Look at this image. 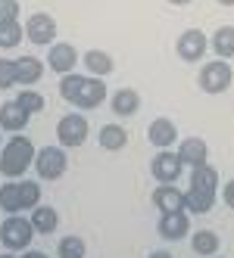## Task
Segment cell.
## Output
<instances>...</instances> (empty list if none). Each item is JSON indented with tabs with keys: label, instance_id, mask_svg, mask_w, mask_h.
<instances>
[{
	"label": "cell",
	"instance_id": "1",
	"mask_svg": "<svg viewBox=\"0 0 234 258\" xmlns=\"http://www.w3.org/2000/svg\"><path fill=\"white\" fill-rule=\"evenodd\" d=\"M219 171H215V165H200V168H191V183L184 190V212L191 215H206L212 212L215 199H219Z\"/></svg>",
	"mask_w": 234,
	"mask_h": 258
},
{
	"label": "cell",
	"instance_id": "2",
	"mask_svg": "<svg viewBox=\"0 0 234 258\" xmlns=\"http://www.w3.org/2000/svg\"><path fill=\"white\" fill-rule=\"evenodd\" d=\"M34 165V143L22 134H13L0 150V174L7 180H22V174Z\"/></svg>",
	"mask_w": 234,
	"mask_h": 258
},
{
	"label": "cell",
	"instance_id": "3",
	"mask_svg": "<svg viewBox=\"0 0 234 258\" xmlns=\"http://www.w3.org/2000/svg\"><path fill=\"white\" fill-rule=\"evenodd\" d=\"M69 168V156L60 143L53 146H41L38 153H34V174L41 180H60Z\"/></svg>",
	"mask_w": 234,
	"mask_h": 258
},
{
	"label": "cell",
	"instance_id": "4",
	"mask_svg": "<svg viewBox=\"0 0 234 258\" xmlns=\"http://www.w3.org/2000/svg\"><path fill=\"white\" fill-rule=\"evenodd\" d=\"M31 236H34V227L22 215H7V221L0 224V243L7 246V252H25L31 246Z\"/></svg>",
	"mask_w": 234,
	"mask_h": 258
},
{
	"label": "cell",
	"instance_id": "5",
	"mask_svg": "<svg viewBox=\"0 0 234 258\" xmlns=\"http://www.w3.org/2000/svg\"><path fill=\"white\" fill-rule=\"evenodd\" d=\"M231 81H234V72L228 59H209L200 69V75H197V84H200L203 94H225Z\"/></svg>",
	"mask_w": 234,
	"mask_h": 258
},
{
	"label": "cell",
	"instance_id": "6",
	"mask_svg": "<svg viewBox=\"0 0 234 258\" xmlns=\"http://www.w3.org/2000/svg\"><path fill=\"white\" fill-rule=\"evenodd\" d=\"M87 131H91V127H87V118H84L81 112H69V115H63V118L57 121V140H60L63 150L84 146Z\"/></svg>",
	"mask_w": 234,
	"mask_h": 258
},
{
	"label": "cell",
	"instance_id": "7",
	"mask_svg": "<svg viewBox=\"0 0 234 258\" xmlns=\"http://www.w3.org/2000/svg\"><path fill=\"white\" fill-rule=\"evenodd\" d=\"M57 19H53L50 13H31L28 16V22H25V38L34 44V47H50V44H57Z\"/></svg>",
	"mask_w": 234,
	"mask_h": 258
},
{
	"label": "cell",
	"instance_id": "8",
	"mask_svg": "<svg viewBox=\"0 0 234 258\" xmlns=\"http://www.w3.org/2000/svg\"><path fill=\"white\" fill-rule=\"evenodd\" d=\"M206 50H209V38L200 28H184L178 34V41H175V53H178V59H184V62L203 59Z\"/></svg>",
	"mask_w": 234,
	"mask_h": 258
},
{
	"label": "cell",
	"instance_id": "9",
	"mask_svg": "<svg viewBox=\"0 0 234 258\" xmlns=\"http://www.w3.org/2000/svg\"><path fill=\"white\" fill-rule=\"evenodd\" d=\"M181 171H184V165L178 159V153H172V150H159L150 162V174L156 177V183H175L181 177Z\"/></svg>",
	"mask_w": 234,
	"mask_h": 258
},
{
	"label": "cell",
	"instance_id": "10",
	"mask_svg": "<svg viewBox=\"0 0 234 258\" xmlns=\"http://www.w3.org/2000/svg\"><path fill=\"white\" fill-rule=\"evenodd\" d=\"M78 59H81L78 50L72 47V44H66V41L50 44V50H47V69H53L57 75H69V72H75Z\"/></svg>",
	"mask_w": 234,
	"mask_h": 258
},
{
	"label": "cell",
	"instance_id": "11",
	"mask_svg": "<svg viewBox=\"0 0 234 258\" xmlns=\"http://www.w3.org/2000/svg\"><path fill=\"white\" fill-rule=\"evenodd\" d=\"M178 159H181L184 168H200V165L209 162V146L203 137H184V140H178Z\"/></svg>",
	"mask_w": 234,
	"mask_h": 258
},
{
	"label": "cell",
	"instance_id": "12",
	"mask_svg": "<svg viewBox=\"0 0 234 258\" xmlns=\"http://www.w3.org/2000/svg\"><path fill=\"white\" fill-rule=\"evenodd\" d=\"M147 140L156 146V150H172V146L178 143V127H175V121L166 118V115L153 118L150 127H147Z\"/></svg>",
	"mask_w": 234,
	"mask_h": 258
},
{
	"label": "cell",
	"instance_id": "13",
	"mask_svg": "<svg viewBox=\"0 0 234 258\" xmlns=\"http://www.w3.org/2000/svg\"><path fill=\"white\" fill-rule=\"evenodd\" d=\"M156 230L163 239H184V233H191V215L184 209L181 212H166V215H159Z\"/></svg>",
	"mask_w": 234,
	"mask_h": 258
},
{
	"label": "cell",
	"instance_id": "14",
	"mask_svg": "<svg viewBox=\"0 0 234 258\" xmlns=\"http://www.w3.org/2000/svg\"><path fill=\"white\" fill-rule=\"evenodd\" d=\"M103 100H106V84H103V78L84 75V84L78 90V97L72 100V106H75V109H97Z\"/></svg>",
	"mask_w": 234,
	"mask_h": 258
},
{
	"label": "cell",
	"instance_id": "15",
	"mask_svg": "<svg viewBox=\"0 0 234 258\" xmlns=\"http://www.w3.org/2000/svg\"><path fill=\"white\" fill-rule=\"evenodd\" d=\"M150 199H153V206L159 209V215H166V212H181V209H184V190H178L175 183H159Z\"/></svg>",
	"mask_w": 234,
	"mask_h": 258
},
{
	"label": "cell",
	"instance_id": "16",
	"mask_svg": "<svg viewBox=\"0 0 234 258\" xmlns=\"http://www.w3.org/2000/svg\"><path fill=\"white\" fill-rule=\"evenodd\" d=\"M28 112L16 103V100H10V103H4L0 106V131H10V134H19V131H25V124H28Z\"/></svg>",
	"mask_w": 234,
	"mask_h": 258
},
{
	"label": "cell",
	"instance_id": "17",
	"mask_svg": "<svg viewBox=\"0 0 234 258\" xmlns=\"http://www.w3.org/2000/svg\"><path fill=\"white\" fill-rule=\"evenodd\" d=\"M44 72H47V62L38 59V56H19L16 59V81L19 84H38L44 78Z\"/></svg>",
	"mask_w": 234,
	"mask_h": 258
},
{
	"label": "cell",
	"instance_id": "18",
	"mask_svg": "<svg viewBox=\"0 0 234 258\" xmlns=\"http://www.w3.org/2000/svg\"><path fill=\"white\" fill-rule=\"evenodd\" d=\"M84 69L87 72H91V75L94 78H106V75H113V72H116V59L110 56V53H106V50H84Z\"/></svg>",
	"mask_w": 234,
	"mask_h": 258
},
{
	"label": "cell",
	"instance_id": "19",
	"mask_svg": "<svg viewBox=\"0 0 234 258\" xmlns=\"http://www.w3.org/2000/svg\"><path fill=\"white\" fill-rule=\"evenodd\" d=\"M110 106H113V112L122 115V118L137 115V109H141V94H137L134 87H119L116 94H113V100H110Z\"/></svg>",
	"mask_w": 234,
	"mask_h": 258
},
{
	"label": "cell",
	"instance_id": "20",
	"mask_svg": "<svg viewBox=\"0 0 234 258\" xmlns=\"http://www.w3.org/2000/svg\"><path fill=\"white\" fill-rule=\"evenodd\" d=\"M28 221H31V227H34V233H41V236H47V233H53L60 227V212L53 209V206H41L38 209H31V215H28Z\"/></svg>",
	"mask_w": 234,
	"mask_h": 258
},
{
	"label": "cell",
	"instance_id": "21",
	"mask_svg": "<svg viewBox=\"0 0 234 258\" xmlns=\"http://www.w3.org/2000/svg\"><path fill=\"white\" fill-rule=\"evenodd\" d=\"M97 140H100V146H103L106 153H119V150L128 146V131H125L122 124H103Z\"/></svg>",
	"mask_w": 234,
	"mask_h": 258
},
{
	"label": "cell",
	"instance_id": "22",
	"mask_svg": "<svg viewBox=\"0 0 234 258\" xmlns=\"http://www.w3.org/2000/svg\"><path fill=\"white\" fill-rule=\"evenodd\" d=\"M219 246H222L219 233H212L209 227H206V230H194V233H191V249H194L197 255H203V258L219 255Z\"/></svg>",
	"mask_w": 234,
	"mask_h": 258
},
{
	"label": "cell",
	"instance_id": "23",
	"mask_svg": "<svg viewBox=\"0 0 234 258\" xmlns=\"http://www.w3.org/2000/svg\"><path fill=\"white\" fill-rule=\"evenodd\" d=\"M209 47L219 59H234V25L215 28V34L209 38Z\"/></svg>",
	"mask_w": 234,
	"mask_h": 258
},
{
	"label": "cell",
	"instance_id": "24",
	"mask_svg": "<svg viewBox=\"0 0 234 258\" xmlns=\"http://www.w3.org/2000/svg\"><path fill=\"white\" fill-rule=\"evenodd\" d=\"M0 209L7 215H22V202H19V180H7L0 187Z\"/></svg>",
	"mask_w": 234,
	"mask_h": 258
},
{
	"label": "cell",
	"instance_id": "25",
	"mask_svg": "<svg viewBox=\"0 0 234 258\" xmlns=\"http://www.w3.org/2000/svg\"><path fill=\"white\" fill-rule=\"evenodd\" d=\"M25 38V25H19V19L13 22H0V50H13L19 47Z\"/></svg>",
	"mask_w": 234,
	"mask_h": 258
},
{
	"label": "cell",
	"instance_id": "26",
	"mask_svg": "<svg viewBox=\"0 0 234 258\" xmlns=\"http://www.w3.org/2000/svg\"><path fill=\"white\" fill-rule=\"evenodd\" d=\"M16 103H19L28 115H38V112H44V106H47V100H44V94L41 90H34V87H22L19 94H16Z\"/></svg>",
	"mask_w": 234,
	"mask_h": 258
},
{
	"label": "cell",
	"instance_id": "27",
	"mask_svg": "<svg viewBox=\"0 0 234 258\" xmlns=\"http://www.w3.org/2000/svg\"><path fill=\"white\" fill-rule=\"evenodd\" d=\"M19 202H22V212H31L41 206V183L34 180H19Z\"/></svg>",
	"mask_w": 234,
	"mask_h": 258
},
{
	"label": "cell",
	"instance_id": "28",
	"mask_svg": "<svg viewBox=\"0 0 234 258\" xmlns=\"http://www.w3.org/2000/svg\"><path fill=\"white\" fill-rule=\"evenodd\" d=\"M60 258H84L87 255V243L81 236H75V233H69V236H63L60 239Z\"/></svg>",
	"mask_w": 234,
	"mask_h": 258
},
{
	"label": "cell",
	"instance_id": "29",
	"mask_svg": "<svg viewBox=\"0 0 234 258\" xmlns=\"http://www.w3.org/2000/svg\"><path fill=\"white\" fill-rule=\"evenodd\" d=\"M81 84H84V75H78V72H69V75L60 78V97H63L66 103H72V100L78 97Z\"/></svg>",
	"mask_w": 234,
	"mask_h": 258
},
{
	"label": "cell",
	"instance_id": "30",
	"mask_svg": "<svg viewBox=\"0 0 234 258\" xmlns=\"http://www.w3.org/2000/svg\"><path fill=\"white\" fill-rule=\"evenodd\" d=\"M16 81V59H0V90H10Z\"/></svg>",
	"mask_w": 234,
	"mask_h": 258
},
{
	"label": "cell",
	"instance_id": "31",
	"mask_svg": "<svg viewBox=\"0 0 234 258\" xmlns=\"http://www.w3.org/2000/svg\"><path fill=\"white\" fill-rule=\"evenodd\" d=\"M19 0H0V22H13L19 19Z\"/></svg>",
	"mask_w": 234,
	"mask_h": 258
},
{
	"label": "cell",
	"instance_id": "32",
	"mask_svg": "<svg viewBox=\"0 0 234 258\" xmlns=\"http://www.w3.org/2000/svg\"><path fill=\"white\" fill-rule=\"evenodd\" d=\"M219 196H222V202L228 209H234V177L228 180V183H222V190H219Z\"/></svg>",
	"mask_w": 234,
	"mask_h": 258
},
{
	"label": "cell",
	"instance_id": "33",
	"mask_svg": "<svg viewBox=\"0 0 234 258\" xmlns=\"http://www.w3.org/2000/svg\"><path fill=\"white\" fill-rule=\"evenodd\" d=\"M19 258H50V255H47V252H41V249H25Z\"/></svg>",
	"mask_w": 234,
	"mask_h": 258
},
{
	"label": "cell",
	"instance_id": "34",
	"mask_svg": "<svg viewBox=\"0 0 234 258\" xmlns=\"http://www.w3.org/2000/svg\"><path fill=\"white\" fill-rule=\"evenodd\" d=\"M147 258H175L172 252H166V249H156V252H150Z\"/></svg>",
	"mask_w": 234,
	"mask_h": 258
},
{
	"label": "cell",
	"instance_id": "35",
	"mask_svg": "<svg viewBox=\"0 0 234 258\" xmlns=\"http://www.w3.org/2000/svg\"><path fill=\"white\" fill-rule=\"evenodd\" d=\"M169 4H175V7H188L191 0H169Z\"/></svg>",
	"mask_w": 234,
	"mask_h": 258
},
{
	"label": "cell",
	"instance_id": "36",
	"mask_svg": "<svg viewBox=\"0 0 234 258\" xmlns=\"http://www.w3.org/2000/svg\"><path fill=\"white\" fill-rule=\"evenodd\" d=\"M215 4H222V7H234V0H215Z\"/></svg>",
	"mask_w": 234,
	"mask_h": 258
},
{
	"label": "cell",
	"instance_id": "37",
	"mask_svg": "<svg viewBox=\"0 0 234 258\" xmlns=\"http://www.w3.org/2000/svg\"><path fill=\"white\" fill-rule=\"evenodd\" d=\"M0 258H19V255H16V252H4V255H0Z\"/></svg>",
	"mask_w": 234,
	"mask_h": 258
},
{
	"label": "cell",
	"instance_id": "38",
	"mask_svg": "<svg viewBox=\"0 0 234 258\" xmlns=\"http://www.w3.org/2000/svg\"><path fill=\"white\" fill-rule=\"evenodd\" d=\"M0 150H4V131H0Z\"/></svg>",
	"mask_w": 234,
	"mask_h": 258
},
{
	"label": "cell",
	"instance_id": "39",
	"mask_svg": "<svg viewBox=\"0 0 234 258\" xmlns=\"http://www.w3.org/2000/svg\"><path fill=\"white\" fill-rule=\"evenodd\" d=\"M212 258H222V255H212Z\"/></svg>",
	"mask_w": 234,
	"mask_h": 258
}]
</instances>
